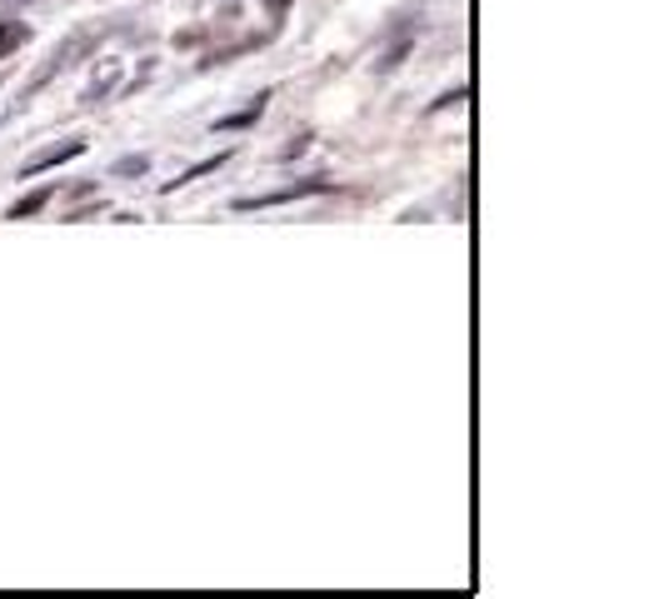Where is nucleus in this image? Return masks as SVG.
<instances>
[{
  "mask_svg": "<svg viewBox=\"0 0 669 599\" xmlns=\"http://www.w3.org/2000/svg\"><path fill=\"white\" fill-rule=\"evenodd\" d=\"M21 40H25V25H0V56H11Z\"/></svg>",
  "mask_w": 669,
  "mask_h": 599,
  "instance_id": "obj_3",
  "label": "nucleus"
},
{
  "mask_svg": "<svg viewBox=\"0 0 669 599\" xmlns=\"http://www.w3.org/2000/svg\"><path fill=\"white\" fill-rule=\"evenodd\" d=\"M85 151V141H65L60 151H46V155H36V160L25 165V176H36V170H46V165H60V160H71V155H81Z\"/></svg>",
  "mask_w": 669,
  "mask_h": 599,
  "instance_id": "obj_1",
  "label": "nucleus"
},
{
  "mask_svg": "<svg viewBox=\"0 0 669 599\" xmlns=\"http://www.w3.org/2000/svg\"><path fill=\"white\" fill-rule=\"evenodd\" d=\"M46 200H50V190H36V195H25L21 205H15V211H11V220H25V215H36L40 205H46Z\"/></svg>",
  "mask_w": 669,
  "mask_h": 599,
  "instance_id": "obj_2",
  "label": "nucleus"
}]
</instances>
